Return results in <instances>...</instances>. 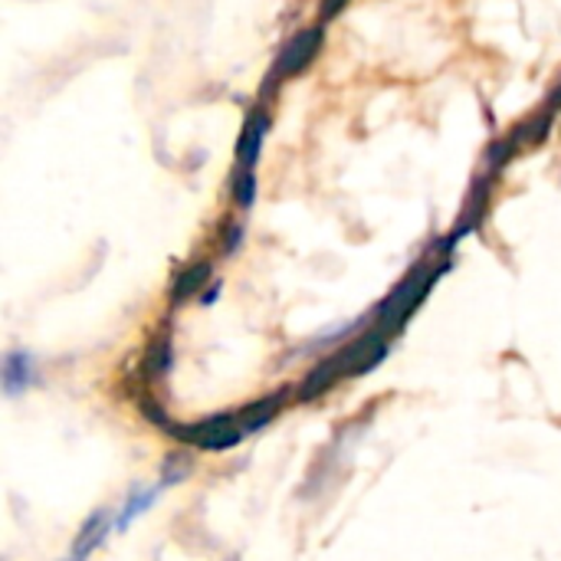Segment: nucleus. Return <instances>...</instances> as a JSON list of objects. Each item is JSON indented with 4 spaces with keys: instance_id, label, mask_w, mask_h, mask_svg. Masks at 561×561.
I'll return each mask as SVG.
<instances>
[{
    "instance_id": "obj_10",
    "label": "nucleus",
    "mask_w": 561,
    "mask_h": 561,
    "mask_svg": "<svg viewBox=\"0 0 561 561\" xmlns=\"http://www.w3.org/2000/svg\"><path fill=\"white\" fill-rule=\"evenodd\" d=\"M253 197H256V174L253 171H237V178H233V201L240 207H250Z\"/></svg>"
},
{
    "instance_id": "obj_2",
    "label": "nucleus",
    "mask_w": 561,
    "mask_h": 561,
    "mask_svg": "<svg viewBox=\"0 0 561 561\" xmlns=\"http://www.w3.org/2000/svg\"><path fill=\"white\" fill-rule=\"evenodd\" d=\"M444 270H447V260H421V263L401 279V286L378 306V312H375V329H378L385 339L398 335V332L404 329V322L414 316V309L424 302V296L434 289V283L440 279Z\"/></svg>"
},
{
    "instance_id": "obj_8",
    "label": "nucleus",
    "mask_w": 561,
    "mask_h": 561,
    "mask_svg": "<svg viewBox=\"0 0 561 561\" xmlns=\"http://www.w3.org/2000/svg\"><path fill=\"white\" fill-rule=\"evenodd\" d=\"M210 263H194L187 273H181L178 276V283H174V289H171V296H174V302H184V299H191L194 293H201V286L210 279Z\"/></svg>"
},
{
    "instance_id": "obj_3",
    "label": "nucleus",
    "mask_w": 561,
    "mask_h": 561,
    "mask_svg": "<svg viewBox=\"0 0 561 561\" xmlns=\"http://www.w3.org/2000/svg\"><path fill=\"white\" fill-rule=\"evenodd\" d=\"M178 437L187 440V444H194V447H201V450H230L243 437H250V427H247L243 411H240V414H217L210 421L181 427Z\"/></svg>"
},
{
    "instance_id": "obj_9",
    "label": "nucleus",
    "mask_w": 561,
    "mask_h": 561,
    "mask_svg": "<svg viewBox=\"0 0 561 561\" xmlns=\"http://www.w3.org/2000/svg\"><path fill=\"white\" fill-rule=\"evenodd\" d=\"M154 496H158V486H151V490H131L128 500H125V510H122L118 519H115V529H128V523L138 519V516L154 503Z\"/></svg>"
},
{
    "instance_id": "obj_11",
    "label": "nucleus",
    "mask_w": 561,
    "mask_h": 561,
    "mask_svg": "<svg viewBox=\"0 0 561 561\" xmlns=\"http://www.w3.org/2000/svg\"><path fill=\"white\" fill-rule=\"evenodd\" d=\"M187 470H191V463L187 460H171L168 467H164V486H171V483H178L181 477H187Z\"/></svg>"
},
{
    "instance_id": "obj_5",
    "label": "nucleus",
    "mask_w": 561,
    "mask_h": 561,
    "mask_svg": "<svg viewBox=\"0 0 561 561\" xmlns=\"http://www.w3.org/2000/svg\"><path fill=\"white\" fill-rule=\"evenodd\" d=\"M266 128H270V115L263 108H253L250 118H247V125H243V135L237 141V171H256Z\"/></svg>"
},
{
    "instance_id": "obj_7",
    "label": "nucleus",
    "mask_w": 561,
    "mask_h": 561,
    "mask_svg": "<svg viewBox=\"0 0 561 561\" xmlns=\"http://www.w3.org/2000/svg\"><path fill=\"white\" fill-rule=\"evenodd\" d=\"M33 381V358L26 352H7L3 355V391L16 394Z\"/></svg>"
},
{
    "instance_id": "obj_6",
    "label": "nucleus",
    "mask_w": 561,
    "mask_h": 561,
    "mask_svg": "<svg viewBox=\"0 0 561 561\" xmlns=\"http://www.w3.org/2000/svg\"><path fill=\"white\" fill-rule=\"evenodd\" d=\"M108 529H112V516L105 513V510H99V513H92L89 519H85V526L79 529V536H76V546H72V552H69V561H85L102 542H105V536H108Z\"/></svg>"
},
{
    "instance_id": "obj_4",
    "label": "nucleus",
    "mask_w": 561,
    "mask_h": 561,
    "mask_svg": "<svg viewBox=\"0 0 561 561\" xmlns=\"http://www.w3.org/2000/svg\"><path fill=\"white\" fill-rule=\"evenodd\" d=\"M319 43H322V30H319V26L296 33V36L289 39V46L283 49V56L276 59V66H273V72H270V85H276V82H283V79H289V76H296V72H302V69L316 59Z\"/></svg>"
},
{
    "instance_id": "obj_12",
    "label": "nucleus",
    "mask_w": 561,
    "mask_h": 561,
    "mask_svg": "<svg viewBox=\"0 0 561 561\" xmlns=\"http://www.w3.org/2000/svg\"><path fill=\"white\" fill-rule=\"evenodd\" d=\"M342 3H345V0H329V3H325V20H329V16H332V13H335Z\"/></svg>"
},
{
    "instance_id": "obj_1",
    "label": "nucleus",
    "mask_w": 561,
    "mask_h": 561,
    "mask_svg": "<svg viewBox=\"0 0 561 561\" xmlns=\"http://www.w3.org/2000/svg\"><path fill=\"white\" fill-rule=\"evenodd\" d=\"M385 355H388V339L378 329H368L358 342L345 345L342 352H335L332 358H325L319 368H312L309 378L299 388V398L302 401H312V398L325 394L335 381L355 378V375H365V371L378 368L385 362Z\"/></svg>"
}]
</instances>
